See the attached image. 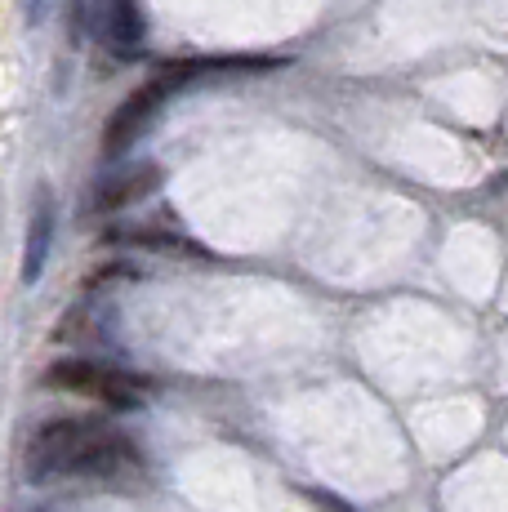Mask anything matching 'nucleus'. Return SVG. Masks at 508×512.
<instances>
[{
	"label": "nucleus",
	"instance_id": "f257e3e1",
	"mask_svg": "<svg viewBox=\"0 0 508 512\" xmlns=\"http://www.w3.org/2000/svg\"><path fill=\"white\" fill-rule=\"evenodd\" d=\"M139 450L103 419H50L27 441V477H121Z\"/></svg>",
	"mask_w": 508,
	"mask_h": 512
},
{
	"label": "nucleus",
	"instance_id": "f03ea898",
	"mask_svg": "<svg viewBox=\"0 0 508 512\" xmlns=\"http://www.w3.org/2000/svg\"><path fill=\"white\" fill-rule=\"evenodd\" d=\"M45 388L54 392H81V397H94L112 410H130L139 406L143 397V383L134 374H121L112 366H99V361H81V357H67V361H54L45 370Z\"/></svg>",
	"mask_w": 508,
	"mask_h": 512
},
{
	"label": "nucleus",
	"instance_id": "7ed1b4c3",
	"mask_svg": "<svg viewBox=\"0 0 508 512\" xmlns=\"http://www.w3.org/2000/svg\"><path fill=\"white\" fill-rule=\"evenodd\" d=\"M170 94H179V81L170 76V67H161V72H156L148 85H139V90H134V94L112 112V121H107V134H103V152H107V156L130 152L134 139H143V130L152 125V116L161 112Z\"/></svg>",
	"mask_w": 508,
	"mask_h": 512
},
{
	"label": "nucleus",
	"instance_id": "20e7f679",
	"mask_svg": "<svg viewBox=\"0 0 508 512\" xmlns=\"http://www.w3.org/2000/svg\"><path fill=\"white\" fill-rule=\"evenodd\" d=\"M156 183H161V170H156V165H130V170L112 174V179L99 187L94 205H99L103 214L125 210V205H134V201H143V196H152Z\"/></svg>",
	"mask_w": 508,
	"mask_h": 512
},
{
	"label": "nucleus",
	"instance_id": "39448f33",
	"mask_svg": "<svg viewBox=\"0 0 508 512\" xmlns=\"http://www.w3.org/2000/svg\"><path fill=\"white\" fill-rule=\"evenodd\" d=\"M50 245H54V201L50 192L36 196V214L27 223V250H23V281L36 285L45 272V259H50Z\"/></svg>",
	"mask_w": 508,
	"mask_h": 512
},
{
	"label": "nucleus",
	"instance_id": "423d86ee",
	"mask_svg": "<svg viewBox=\"0 0 508 512\" xmlns=\"http://www.w3.org/2000/svg\"><path fill=\"white\" fill-rule=\"evenodd\" d=\"M103 36L116 49V58H134L143 45V14L139 0H107V18H103Z\"/></svg>",
	"mask_w": 508,
	"mask_h": 512
},
{
	"label": "nucleus",
	"instance_id": "0eeeda50",
	"mask_svg": "<svg viewBox=\"0 0 508 512\" xmlns=\"http://www.w3.org/2000/svg\"><path fill=\"white\" fill-rule=\"evenodd\" d=\"M125 241L134 245H148V250H179V254H201L192 241H183L179 232H152V228H139V232H125Z\"/></svg>",
	"mask_w": 508,
	"mask_h": 512
},
{
	"label": "nucleus",
	"instance_id": "6e6552de",
	"mask_svg": "<svg viewBox=\"0 0 508 512\" xmlns=\"http://www.w3.org/2000/svg\"><path fill=\"white\" fill-rule=\"evenodd\" d=\"M23 9H27V18H32V23H45V18H50V9H54V0H23Z\"/></svg>",
	"mask_w": 508,
	"mask_h": 512
}]
</instances>
